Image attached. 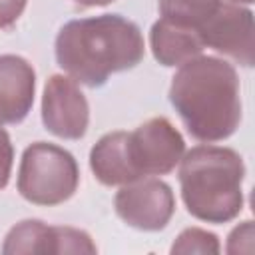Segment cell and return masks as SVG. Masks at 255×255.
<instances>
[{"mask_svg":"<svg viewBox=\"0 0 255 255\" xmlns=\"http://www.w3.org/2000/svg\"><path fill=\"white\" fill-rule=\"evenodd\" d=\"M203 46L251 68L255 62V32L253 12L239 4L221 2L213 16L199 28Z\"/></svg>","mask_w":255,"mask_h":255,"instance_id":"cell-7","label":"cell"},{"mask_svg":"<svg viewBox=\"0 0 255 255\" xmlns=\"http://www.w3.org/2000/svg\"><path fill=\"white\" fill-rule=\"evenodd\" d=\"M149 48L161 66H181L203 52L197 30L183 28L159 18L149 30Z\"/></svg>","mask_w":255,"mask_h":255,"instance_id":"cell-12","label":"cell"},{"mask_svg":"<svg viewBox=\"0 0 255 255\" xmlns=\"http://www.w3.org/2000/svg\"><path fill=\"white\" fill-rule=\"evenodd\" d=\"M54 48L58 66L88 88H100L112 74L135 68L145 54L141 30L120 14L66 22Z\"/></svg>","mask_w":255,"mask_h":255,"instance_id":"cell-2","label":"cell"},{"mask_svg":"<svg viewBox=\"0 0 255 255\" xmlns=\"http://www.w3.org/2000/svg\"><path fill=\"white\" fill-rule=\"evenodd\" d=\"M221 0H157V8L163 20L197 30L213 16Z\"/></svg>","mask_w":255,"mask_h":255,"instance_id":"cell-13","label":"cell"},{"mask_svg":"<svg viewBox=\"0 0 255 255\" xmlns=\"http://www.w3.org/2000/svg\"><path fill=\"white\" fill-rule=\"evenodd\" d=\"M169 102L187 133L203 143L227 139L241 122V86L235 68L215 56H195L171 78Z\"/></svg>","mask_w":255,"mask_h":255,"instance_id":"cell-1","label":"cell"},{"mask_svg":"<svg viewBox=\"0 0 255 255\" xmlns=\"http://www.w3.org/2000/svg\"><path fill=\"white\" fill-rule=\"evenodd\" d=\"M221 245L215 233L199 229V227H187L183 229L175 243L171 245V253L175 255H187V253H219Z\"/></svg>","mask_w":255,"mask_h":255,"instance_id":"cell-14","label":"cell"},{"mask_svg":"<svg viewBox=\"0 0 255 255\" xmlns=\"http://www.w3.org/2000/svg\"><path fill=\"white\" fill-rule=\"evenodd\" d=\"M118 217L139 231L163 229L175 211L171 187L161 179H139L122 189L114 197Z\"/></svg>","mask_w":255,"mask_h":255,"instance_id":"cell-6","label":"cell"},{"mask_svg":"<svg viewBox=\"0 0 255 255\" xmlns=\"http://www.w3.org/2000/svg\"><path fill=\"white\" fill-rule=\"evenodd\" d=\"M74 2L78 6H82V8H90V6H108L114 0H74Z\"/></svg>","mask_w":255,"mask_h":255,"instance_id":"cell-18","label":"cell"},{"mask_svg":"<svg viewBox=\"0 0 255 255\" xmlns=\"http://www.w3.org/2000/svg\"><path fill=\"white\" fill-rule=\"evenodd\" d=\"M90 169L102 185H128L139 181L128 157V131H110L90 151Z\"/></svg>","mask_w":255,"mask_h":255,"instance_id":"cell-11","label":"cell"},{"mask_svg":"<svg viewBox=\"0 0 255 255\" xmlns=\"http://www.w3.org/2000/svg\"><path fill=\"white\" fill-rule=\"evenodd\" d=\"M80 183L74 155L48 141H34L22 153L18 167V191L34 205H58L68 201Z\"/></svg>","mask_w":255,"mask_h":255,"instance_id":"cell-4","label":"cell"},{"mask_svg":"<svg viewBox=\"0 0 255 255\" xmlns=\"http://www.w3.org/2000/svg\"><path fill=\"white\" fill-rule=\"evenodd\" d=\"M235 4H253V0H231Z\"/></svg>","mask_w":255,"mask_h":255,"instance_id":"cell-19","label":"cell"},{"mask_svg":"<svg viewBox=\"0 0 255 255\" xmlns=\"http://www.w3.org/2000/svg\"><path fill=\"white\" fill-rule=\"evenodd\" d=\"M183 151L185 141L167 118H151L128 131V157L137 179L173 171Z\"/></svg>","mask_w":255,"mask_h":255,"instance_id":"cell-5","label":"cell"},{"mask_svg":"<svg viewBox=\"0 0 255 255\" xmlns=\"http://www.w3.org/2000/svg\"><path fill=\"white\" fill-rule=\"evenodd\" d=\"M28 0H0V28H10L24 12Z\"/></svg>","mask_w":255,"mask_h":255,"instance_id":"cell-17","label":"cell"},{"mask_svg":"<svg viewBox=\"0 0 255 255\" xmlns=\"http://www.w3.org/2000/svg\"><path fill=\"white\" fill-rule=\"evenodd\" d=\"M36 72L28 60L14 54L0 56V126L20 124L32 110Z\"/></svg>","mask_w":255,"mask_h":255,"instance_id":"cell-10","label":"cell"},{"mask_svg":"<svg viewBox=\"0 0 255 255\" xmlns=\"http://www.w3.org/2000/svg\"><path fill=\"white\" fill-rule=\"evenodd\" d=\"M90 122V106L78 84L54 74L46 80L42 94V124L44 128L62 139L84 137Z\"/></svg>","mask_w":255,"mask_h":255,"instance_id":"cell-9","label":"cell"},{"mask_svg":"<svg viewBox=\"0 0 255 255\" xmlns=\"http://www.w3.org/2000/svg\"><path fill=\"white\" fill-rule=\"evenodd\" d=\"M92 237L76 227L46 225L40 219H24L16 223L4 237V255L32 253H96Z\"/></svg>","mask_w":255,"mask_h":255,"instance_id":"cell-8","label":"cell"},{"mask_svg":"<svg viewBox=\"0 0 255 255\" xmlns=\"http://www.w3.org/2000/svg\"><path fill=\"white\" fill-rule=\"evenodd\" d=\"M181 199L199 221L227 223L243 209L245 165L231 147L195 145L179 159Z\"/></svg>","mask_w":255,"mask_h":255,"instance_id":"cell-3","label":"cell"},{"mask_svg":"<svg viewBox=\"0 0 255 255\" xmlns=\"http://www.w3.org/2000/svg\"><path fill=\"white\" fill-rule=\"evenodd\" d=\"M227 253H251L253 251V221H243L227 237Z\"/></svg>","mask_w":255,"mask_h":255,"instance_id":"cell-15","label":"cell"},{"mask_svg":"<svg viewBox=\"0 0 255 255\" xmlns=\"http://www.w3.org/2000/svg\"><path fill=\"white\" fill-rule=\"evenodd\" d=\"M12 163H14V147L8 131L0 128V189H4L10 181Z\"/></svg>","mask_w":255,"mask_h":255,"instance_id":"cell-16","label":"cell"}]
</instances>
